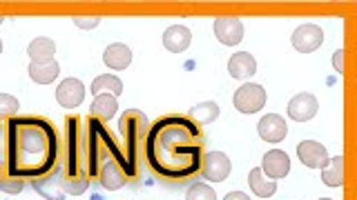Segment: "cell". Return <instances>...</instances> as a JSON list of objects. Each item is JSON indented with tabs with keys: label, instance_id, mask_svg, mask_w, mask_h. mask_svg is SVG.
<instances>
[{
	"label": "cell",
	"instance_id": "1",
	"mask_svg": "<svg viewBox=\"0 0 357 200\" xmlns=\"http://www.w3.org/2000/svg\"><path fill=\"white\" fill-rule=\"evenodd\" d=\"M143 149L156 176L165 181H183L201 169L204 131L188 116H163L150 125Z\"/></svg>",
	"mask_w": 357,
	"mask_h": 200
},
{
	"label": "cell",
	"instance_id": "2",
	"mask_svg": "<svg viewBox=\"0 0 357 200\" xmlns=\"http://www.w3.org/2000/svg\"><path fill=\"white\" fill-rule=\"evenodd\" d=\"M7 125V169L20 181L50 176L61 160L59 131L43 116H14Z\"/></svg>",
	"mask_w": 357,
	"mask_h": 200
},
{
	"label": "cell",
	"instance_id": "3",
	"mask_svg": "<svg viewBox=\"0 0 357 200\" xmlns=\"http://www.w3.org/2000/svg\"><path fill=\"white\" fill-rule=\"evenodd\" d=\"M89 178L85 172V142H83V122L78 116L65 118V156H63V172L61 187L65 194L81 196L87 192Z\"/></svg>",
	"mask_w": 357,
	"mask_h": 200
},
{
	"label": "cell",
	"instance_id": "4",
	"mask_svg": "<svg viewBox=\"0 0 357 200\" xmlns=\"http://www.w3.org/2000/svg\"><path fill=\"white\" fill-rule=\"evenodd\" d=\"M119 129H121V136H123L121 149H123V153H126L132 178H137L139 176V151L145 142V136H148L150 120L139 109H126L121 120H119Z\"/></svg>",
	"mask_w": 357,
	"mask_h": 200
},
{
	"label": "cell",
	"instance_id": "5",
	"mask_svg": "<svg viewBox=\"0 0 357 200\" xmlns=\"http://www.w3.org/2000/svg\"><path fill=\"white\" fill-rule=\"evenodd\" d=\"M232 103L234 109L241 111V114H257L266 105V89L257 83H245L234 92Z\"/></svg>",
	"mask_w": 357,
	"mask_h": 200
},
{
	"label": "cell",
	"instance_id": "6",
	"mask_svg": "<svg viewBox=\"0 0 357 200\" xmlns=\"http://www.w3.org/2000/svg\"><path fill=\"white\" fill-rule=\"evenodd\" d=\"M232 172L230 158L223 151H208L201 158V169L199 174L210 183H223Z\"/></svg>",
	"mask_w": 357,
	"mask_h": 200
},
{
	"label": "cell",
	"instance_id": "7",
	"mask_svg": "<svg viewBox=\"0 0 357 200\" xmlns=\"http://www.w3.org/2000/svg\"><path fill=\"white\" fill-rule=\"evenodd\" d=\"M290 42L299 53H312L315 49L321 47L324 42V29L315 22H306V25H299L293 36H290Z\"/></svg>",
	"mask_w": 357,
	"mask_h": 200
},
{
	"label": "cell",
	"instance_id": "8",
	"mask_svg": "<svg viewBox=\"0 0 357 200\" xmlns=\"http://www.w3.org/2000/svg\"><path fill=\"white\" fill-rule=\"evenodd\" d=\"M85 100V85L78 78H65V81L56 87V103L63 109H76L78 105H83Z\"/></svg>",
	"mask_w": 357,
	"mask_h": 200
},
{
	"label": "cell",
	"instance_id": "9",
	"mask_svg": "<svg viewBox=\"0 0 357 200\" xmlns=\"http://www.w3.org/2000/svg\"><path fill=\"white\" fill-rule=\"evenodd\" d=\"M297 156H299L301 165H306L308 169H324L331 158L328 149L317 140H301L297 144Z\"/></svg>",
	"mask_w": 357,
	"mask_h": 200
},
{
	"label": "cell",
	"instance_id": "10",
	"mask_svg": "<svg viewBox=\"0 0 357 200\" xmlns=\"http://www.w3.org/2000/svg\"><path fill=\"white\" fill-rule=\"evenodd\" d=\"M319 111V103L317 98L308 94V92H301L297 96L290 98L288 103V116L293 118L295 122H306V120H312L317 116Z\"/></svg>",
	"mask_w": 357,
	"mask_h": 200
},
{
	"label": "cell",
	"instance_id": "11",
	"mask_svg": "<svg viewBox=\"0 0 357 200\" xmlns=\"http://www.w3.org/2000/svg\"><path fill=\"white\" fill-rule=\"evenodd\" d=\"M61 172H63V162L59 160V165H56V169L45 176V178H36V181H29L33 192L40 194L45 200H65V192L61 187Z\"/></svg>",
	"mask_w": 357,
	"mask_h": 200
},
{
	"label": "cell",
	"instance_id": "12",
	"mask_svg": "<svg viewBox=\"0 0 357 200\" xmlns=\"http://www.w3.org/2000/svg\"><path fill=\"white\" fill-rule=\"evenodd\" d=\"M259 169L264 172V176H268L271 181H282V178L288 176L290 172V158L288 153L282 149H271L264 153L261 158V167Z\"/></svg>",
	"mask_w": 357,
	"mask_h": 200
},
{
	"label": "cell",
	"instance_id": "13",
	"mask_svg": "<svg viewBox=\"0 0 357 200\" xmlns=\"http://www.w3.org/2000/svg\"><path fill=\"white\" fill-rule=\"evenodd\" d=\"M215 36L221 44H226V47H234V44H239L243 40V22L239 18H217L215 25Z\"/></svg>",
	"mask_w": 357,
	"mask_h": 200
},
{
	"label": "cell",
	"instance_id": "14",
	"mask_svg": "<svg viewBox=\"0 0 357 200\" xmlns=\"http://www.w3.org/2000/svg\"><path fill=\"white\" fill-rule=\"evenodd\" d=\"M257 131H259V138L266 140V142H282L286 136H288V125L282 116L277 114H268L264 116L259 122H257Z\"/></svg>",
	"mask_w": 357,
	"mask_h": 200
},
{
	"label": "cell",
	"instance_id": "15",
	"mask_svg": "<svg viewBox=\"0 0 357 200\" xmlns=\"http://www.w3.org/2000/svg\"><path fill=\"white\" fill-rule=\"evenodd\" d=\"M257 72V60L250 51H237L232 53V58L228 60V74L237 81H248Z\"/></svg>",
	"mask_w": 357,
	"mask_h": 200
},
{
	"label": "cell",
	"instance_id": "16",
	"mask_svg": "<svg viewBox=\"0 0 357 200\" xmlns=\"http://www.w3.org/2000/svg\"><path fill=\"white\" fill-rule=\"evenodd\" d=\"M190 42H192V31H190L185 25H172L163 33V47L172 53L185 51L190 47Z\"/></svg>",
	"mask_w": 357,
	"mask_h": 200
},
{
	"label": "cell",
	"instance_id": "17",
	"mask_svg": "<svg viewBox=\"0 0 357 200\" xmlns=\"http://www.w3.org/2000/svg\"><path fill=\"white\" fill-rule=\"evenodd\" d=\"M103 62L114 72H123L132 65V49L123 42H114L103 51Z\"/></svg>",
	"mask_w": 357,
	"mask_h": 200
},
{
	"label": "cell",
	"instance_id": "18",
	"mask_svg": "<svg viewBox=\"0 0 357 200\" xmlns=\"http://www.w3.org/2000/svg\"><path fill=\"white\" fill-rule=\"evenodd\" d=\"M29 78L33 83L38 85H52L56 78L61 74V65L54 60H47V62H29V69H27Z\"/></svg>",
	"mask_w": 357,
	"mask_h": 200
},
{
	"label": "cell",
	"instance_id": "19",
	"mask_svg": "<svg viewBox=\"0 0 357 200\" xmlns=\"http://www.w3.org/2000/svg\"><path fill=\"white\" fill-rule=\"evenodd\" d=\"M54 53H56V42L52 38H33L27 44V56L31 58V62H47L54 60Z\"/></svg>",
	"mask_w": 357,
	"mask_h": 200
},
{
	"label": "cell",
	"instance_id": "20",
	"mask_svg": "<svg viewBox=\"0 0 357 200\" xmlns=\"http://www.w3.org/2000/svg\"><path fill=\"white\" fill-rule=\"evenodd\" d=\"M248 185L252 189V194L259 196V198H271L277 192V183L271 181L268 176H264V172L259 169V167L250 169V174H248Z\"/></svg>",
	"mask_w": 357,
	"mask_h": 200
},
{
	"label": "cell",
	"instance_id": "21",
	"mask_svg": "<svg viewBox=\"0 0 357 200\" xmlns=\"http://www.w3.org/2000/svg\"><path fill=\"white\" fill-rule=\"evenodd\" d=\"M89 92L94 96H121L123 94V83L119 76H112V74H105V76H96L92 87H89Z\"/></svg>",
	"mask_w": 357,
	"mask_h": 200
},
{
	"label": "cell",
	"instance_id": "22",
	"mask_svg": "<svg viewBox=\"0 0 357 200\" xmlns=\"http://www.w3.org/2000/svg\"><path fill=\"white\" fill-rule=\"evenodd\" d=\"M116 111H119V103H116V98L114 96H96L94 98V103L92 107H89V116L92 118H98V120H112L116 116Z\"/></svg>",
	"mask_w": 357,
	"mask_h": 200
},
{
	"label": "cell",
	"instance_id": "23",
	"mask_svg": "<svg viewBox=\"0 0 357 200\" xmlns=\"http://www.w3.org/2000/svg\"><path fill=\"white\" fill-rule=\"evenodd\" d=\"M321 183L328 187L344 185V158L342 156H333V158H328L326 167L321 169Z\"/></svg>",
	"mask_w": 357,
	"mask_h": 200
},
{
	"label": "cell",
	"instance_id": "24",
	"mask_svg": "<svg viewBox=\"0 0 357 200\" xmlns=\"http://www.w3.org/2000/svg\"><path fill=\"white\" fill-rule=\"evenodd\" d=\"M188 118L195 122V125H210V122H215L219 118V105L217 103H199L190 109Z\"/></svg>",
	"mask_w": 357,
	"mask_h": 200
},
{
	"label": "cell",
	"instance_id": "25",
	"mask_svg": "<svg viewBox=\"0 0 357 200\" xmlns=\"http://www.w3.org/2000/svg\"><path fill=\"white\" fill-rule=\"evenodd\" d=\"M18 111H20L18 98H14L11 94H0V120L14 118V116H18Z\"/></svg>",
	"mask_w": 357,
	"mask_h": 200
},
{
	"label": "cell",
	"instance_id": "26",
	"mask_svg": "<svg viewBox=\"0 0 357 200\" xmlns=\"http://www.w3.org/2000/svg\"><path fill=\"white\" fill-rule=\"evenodd\" d=\"M185 200H217L215 189L206 183H195L192 187L188 189Z\"/></svg>",
	"mask_w": 357,
	"mask_h": 200
},
{
	"label": "cell",
	"instance_id": "27",
	"mask_svg": "<svg viewBox=\"0 0 357 200\" xmlns=\"http://www.w3.org/2000/svg\"><path fill=\"white\" fill-rule=\"evenodd\" d=\"M25 183L27 181H20V178H11V176L5 174V176H0V192L16 196V194L22 192V189H25Z\"/></svg>",
	"mask_w": 357,
	"mask_h": 200
},
{
	"label": "cell",
	"instance_id": "28",
	"mask_svg": "<svg viewBox=\"0 0 357 200\" xmlns=\"http://www.w3.org/2000/svg\"><path fill=\"white\" fill-rule=\"evenodd\" d=\"M7 169V125L0 120V176Z\"/></svg>",
	"mask_w": 357,
	"mask_h": 200
},
{
	"label": "cell",
	"instance_id": "29",
	"mask_svg": "<svg viewBox=\"0 0 357 200\" xmlns=\"http://www.w3.org/2000/svg\"><path fill=\"white\" fill-rule=\"evenodd\" d=\"M72 22H74V25H76L78 29H96V27H98V22H100V18H98V16H92V18H81V16H76Z\"/></svg>",
	"mask_w": 357,
	"mask_h": 200
},
{
	"label": "cell",
	"instance_id": "30",
	"mask_svg": "<svg viewBox=\"0 0 357 200\" xmlns=\"http://www.w3.org/2000/svg\"><path fill=\"white\" fill-rule=\"evenodd\" d=\"M333 67L337 74H344V49H337L333 53Z\"/></svg>",
	"mask_w": 357,
	"mask_h": 200
},
{
	"label": "cell",
	"instance_id": "31",
	"mask_svg": "<svg viewBox=\"0 0 357 200\" xmlns=\"http://www.w3.org/2000/svg\"><path fill=\"white\" fill-rule=\"evenodd\" d=\"M223 200H250V196L243 194V192H230V194H226Z\"/></svg>",
	"mask_w": 357,
	"mask_h": 200
},
{
	"label": "cell",
	"instance_id": "32",
	"mask_svg": "<svg viewBox=\"0 0 357 200\" xmlns=\"http://www.w3.org/2000/svg\"><path fill=\"white\" fill-rule=\"evenodd\" d=\"M0 53H3V40H0Z\"/></svg>",
	"mask_w": 357,
	"mask_h": 200
},
{
	"label": "cell",
	"instance_id": "33",
	"mask_svg": "<svg viewBox=\"0 0 357 200\" xmlns=\"http://www.w3.org/2000/svg\"><path fill=\"white\" fill-rule=\"evenodd\" d=\"M3 22H5V18H3V16H0V25H3Z\"/></svg>",
	"mask_w": 357,
	"mask_h": 200
},
{
	"label": "cell",
	"instance_id": "34",
	"mask_svg": "<svg viewBox=\"0 0 357 200\" xmlns=\"http://www.w3.org/2000/svg\"><path fill=\"white\" fill-rule=\"evenodd\" d=\"M319 200H333V198H319Z\"/></svg>",
	"mask_w": 357,
	"mask_h": 200
}]
</instances>
